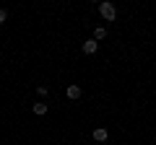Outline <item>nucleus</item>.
<instances>
[{"label": "nucleus", "instance_id": "obj_2", "mask_svg": "<svg viewBox=\"0 0 156 145\" xmlns=\"http://www.w3.org/2000/svg\"><path fill=\"white\" fill-rule=\"evenodd\" d=\"M96 49H99V42H96V39H86L83 42V52H86V55H94Z\"/></svg>", "mask_w": 156, "mask_h": 145}, {"label": "nucleus", "instance_id": "obj_7", "mask_svg": "<svg viewBox=\"0 0 156 145\" xmlns=\"http://www.w3.org/2000/svg\"><path fill=\"white\" fill-rule=\"evenodd\" d=\"M8 21V11H5V8H0V23H5Z\"/></svg>", "mask_w": 156, "mask_h": 145}, {"label": "nucleus", "instance_id": "obj_5", "mask_svg": "<svg viewBox=\"0 0 156 145\" xmlns=\"http://www.w3.org/2000/svg\"><path fill=\"white\" fill-rule=\"evenodd\" d=\"M31 112L37 114V117H44V114H47V104H34V106H31Z\"/></svg>", "mask_w": 156, "mask_h": 145}, {"label": "nucleus", "instance_id": "obj_3", "mask_svg": "<svg viewBox=\"0 0 156 145\" xmlns=\"http://www.w3.org/2000/svg\"><path fill=\"white\" fill-rule=\"evenodd\" d=\"M65 93H68V99H73V101H76V99H81V86L70 83V86H68V91H65Z\"/></svg>", "mask_w": 156, "mask_h": 145}, {"label": "nucleus", "instance_id": "obj_4", "mask_svg": "<svg viewBox=\"0 0 156 145\" xmlns=\"http://www.w3.org/2000/svg\"><path fill=\"white\" fill-rule=\"evenodd\" d=\"M107 137H109V132H107L104 127H96V130H94V140H96V143H104Z\"/></svg>", "mask_w": 156, "mask_h": 145}, {"label": "nucleus", "instance_id": "obj_1", "mask_svg": "<svg viewBox=\"0 0 156 145\" xmlns=\"http://www.w3.org/2000/svg\"><path fill=\"white\" fill-rule=\"evenodd\" d=\"M99 16L104 18V21H115L117 18V8L112 5L109 0H104V3H99Z\"/></svg>", "mask_w": 156, "mask_h": 145}, {"label": "nucleus", "instance_id": "obj_6", "mask_svg": "<svg viewBox=\"0 0 156 145\" xmlns=\"http://www.w3.org/2000/svg\"><path fill=\"white\" fill-rule=\"evenodd\" d=\"M104 36H107V29H104V26H96V29H94V39H96V42H101Z\"/></svg>", "mask_w": 156, "mask_h": 145}]
</instances>
